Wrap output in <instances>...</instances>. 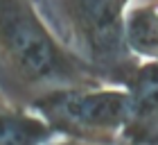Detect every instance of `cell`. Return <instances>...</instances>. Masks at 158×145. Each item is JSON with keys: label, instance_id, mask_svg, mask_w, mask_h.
I'll return each mask as SVG.
<instances>
[{"label": "cell", "instance_id": "5", "mask_svg": "<svg viewBox=\"0 0 158 145\" xmlns=\"http://www.w3.org/2000/svg\"><path fill=\"white\" fill-rule=\"evenodd\" d=\"M54 132L34 109L0 91V145H45Z\"/></svg>", "mask_w": 158, "mask_h": 145}, {"label": "cell", "instance_id": "8", "mask_svg": "<svg viewBox=\"0 0 158 145\" xmlns=\"http://www.w3.org/2000/svg\"><path fill=\"white\" fill-rule=\"evenodd\" d=\"M118 2H120V7H122V9H129V5H133V0H118Z\"/></svg>", "mask_w": 158, "mask_h": 145}, {"label": "cell", "instance_id": "4", "mask_svg": "<svg viewBox=\"0 0 158 145\" xmlns=\"http://www.w3.org/2000/svg\"><path fill=\"white\" fill-rule=\"evenodd\" d=\"M122 86L129 98L122 143L158 145V61H138Z\"/></svg>", "mask_w": 158, "mask_h": 145}, {"label": "cell", "instance_id": "3", "mask_svg": "<svg viewBox=\"0 0 158 145\" xmlns=\"http://www.w3.org/2000/svg\"><path fill=\"white\" fill-rule=\"evenodd\" d=\"M54 136L88 145H118L127 127L129 98L124 86L88 84L56 89L30 104Z\"/></svg>", "mask_w": 158, "mask_h": 145}, {"label": "cell", "instance_id": "1", "mask_svg": "<svg viewBox=\"0 0 158 145\" xmlns=\"http://www.w3.org/2000/svg\"><path fill=\"white\" fill-rule=\"evenodd\" d=\"M106 84L75 55L41 14L36 0H0V91L30 107L68 86Z\"/></svg>", "mask_w": 158, "mask_h": 145}, {"label": "cell", "instance_id": "6", "mask_svg": "<svg viewBox=\"0 0 158 145\" xmlns=\"http://www.w3.org/2000/svg\"><path fill=\"white\" fill-rule=\"evenodd\" d=\"M124 39L140 61H158V0L129 5L124 14Z\"/></svg>", "mask_w": 158, "mask_h": 145}, {"label": "cell", "instance_id": "7", "mask_svg": "<svg viewBox=\"0 0 158 145\" xmlns=\"http://www.w3.org/2000/svg\"><path fill=\"white\" fill-rule=\"evenodd\" d=\"M45 145H88V143H77V141H68V138H63L61 143H45Z\"/></svg>", "mask_w": 158, "mask_h": 145}, {"label": "cell", "instance_id": "2", "mask_svg": "<svg viewBox=\"0 0 158 145\" xmlns=\"http://www.w3.org/2000/svg\"><path fill=\"white\" fill-rule=\"evenodd\" d=\"M36 5L54 34L106 84H124L140 59L127 46V11L118 0H36Z\"/></svg>", "mask_w": 158, "mask_h": 145}]
</instances>
